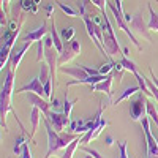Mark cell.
Segmentation results:
<instances>
[{
  "label": "cell",
  "mask_w": 158,
  "mask_h": 158,
  "mask_svg": "<svg viewBox=\"0 0 158 158\" xmlns=\"http://www.w3.org/2000/svg\"><path fill=\"white\" fill-rule=\"evenodd\" d=\"M15 70H8L6 71V76H5V82L2 85V90H0V120H2V130L3 131H8V127H6V115L8 112H13L16 117V122L19 123L22 133L25 135V128L24 125L21 123L19 117L16 114V111L13 109L11 106V98H13V94H15Z\"/></svg>",
  "instance_id": "obj_1"
},
{
  "label": "cell",
  "mask_w": 158,
  "mask_h": 158,
  "mask_svg": "<svg viewBox=\"0 0 158 158\" xmlns=\"http://www.w3.org/2000/svg\"><path fill=\"white\" fill-rule=\"evenodd\" d=\"M43 123H44L46 133H48V152H46L44 158H51L52 153H56V152H59L62 149H67L74 139H77L79 136H82V135L67 133V131H63V133H57V131L52 128V125L48 120L46 115H43Z\"/></svg>",
  "instance_id": "obj_2"
},
{
  "label": "cell",
  "mask_w": 158,
  "mask_h": 158,
  "mask_svg": "<svg viewBox=\"0 0 158 158\" xmlns=\"http://www.w3.org/2000/svg\"><path fill=\"white\" fill-rule=\"evenodd\" d=\"M103 40H101V44H103V49L106 52V57L109 62H114L112 60V56L115 54H122V49H120V44L117 41V36L114 33V29H112V24L109 22V18L106 13H103Z\"/></svg>",
  "instance_id": "obj_3"
},
{
  "label": "cell",
  "mask_w": 158,
  "mask_h": 158,
  "mask_svg": "<svg viewBox=\"0 0 158 158\" xmlns=\"http://www.w3.org/2000/svg\"><path fill=\"white\" fill-rule=\"evenodd\" d=\"M18 36H19V30L18 32L6 30L5 33H2L3 44H2V49H0V70L2 71H3V68H6L8 62L11 60L13 46H15V43L18 41Z\"/></svg>",
  "instance_id": "obj_4"
},
{
  "label": "cell",
  "mask_w": 158,
  "mask_h": 158,
  "mask_svg": "<svg viewBox=\"0 0 158 158\" xmlns=\"http://www.w3.org/2000/svg\"><path fill=\"white\" fill-rule=\"evenodd\" d=\"M109 5V10H111V13H112V16H114V19H115V22H117V27L118 29H122L128 36H130V40H131V43H133L139 51H142V48H141V44H139V41L136 40V36H135V33H133V30H131V27H130V24H127V21H125V18H123V10H120V8H117V5L114 3V0H111V2L108 3Z\"/></svg>",
  "instance_id": "obj_5"
},
{
  "label": "cell",
  "mask_w": 158,
  "mask_h": 158,
  "mask_svg": "<svg viewBox=\"0 0 158 158\" xmlns=\"http://www.w3.org/2000/svg\"><path fill=\"white\" fill-rule=\"evenodd\" d=\"M79 54H81V43H79V40H71L70 43H65L63 51L59 56V68L67 65L70 60H73Z\"/></svg>",
  "instance_id": "obj_6"
},
{
  "label": "cell",
  "mask_w": 158,
  "mask_h": 158,
  "mask_svg": "<svg viewBox=\"0 0 158 158\" xmlns=\"http://www.w3.org/2000/svg\"><path fill=\"white\" fill-rule=\"evenodd\" d=\"M131 118L135 122H141L144 117L147 115V98L144 94H138L136 100L131 101V108H130Z\"/></svg>",
  "instance_id": "obj_7"
},
{
  "label": "cell",
  "mask_w": 158,
  "mask_h": 158,
  "mask_svg": "<svg viewBox=\"0 0 158 158\" xmlns=\"http://www.w3.org/2000/svg\"><path fill=\"white\" fill-rule=\"evenodd\" d=\"M141 125L144 128V136H146V141H147V156L158 158V141H156V138L152 135V131H150L149 118L144 117L141 120Z\"/></svg>",
  "instance_id": "obj_8"
},
{
  "label": "cell",
  "mask_w": 158,
  "mask_h": 158,
  "mask_svg": "<svg viewBox=\"0 0 158 158\" xmlns=\"http://www.w3.org/2000/svg\"><path fill=\"white\" fill-rule=\"evenodd\" d=\"M48 120L51 122L52 128H54L57 133H63L65 130H67V127L71 123L70 122V117H67L63 112H56V111H51L48 115Z\"/></svg>",
  "instance_id": "obj_9"
},
{
  "label": "cell",
  "mask_w": 158,
  "mask_h": 158,
  "mask_svg": "<svg viewBox=\"0 0 158 158\" xmlns=\"http://www.w3.org/2000/svg\"><path fill=\"white\" fill-rule=\"evenodd\" d=\"M48 32H49L48 24L43 22L38 29H35V30H32V32H29V33L22 35L21 40H22L24 43H38V41H41V40H44V38L48 36Z\"/></svg>",
  "instance_id": "obj_10"
},
{
  "label": "cell",
  "mask_w": 158,
  "mask_h": 158,
  "mask_svg": "<svg viewBox=\"0 0 158 158\" xmlns=\"http://www.w3.org/2000/svg\"><path fill=\"white\" fill-rule=\"evenodd\" d=\"M82 21H84V24H85V29H87V33H89V36L92 38V41H94L95 44H97V48L100 49V52L103 56H106V52H104V49H103V46H101V43H100V40H98V36H97V24L94 22V19H92L90 16H87V15H84L82 16Z\"/></svg>",
  "instance_id": "obj_11"
},
{
  "label": "cell",
  "mask_w": 158,
  "mask_h": 158,
  "mask_svg": "<svg viewBox=\"0 0 158 158\" xmlns=\"http://www.w3.org/2000/svg\"><path fill=\"white\" fill-rule=\"evenodd\" d=\"M27 100L30 101V104L32 106H35V108H38L40 111H41L44 115H48L49 112H51V103L49 101H46L43 97H40V95H36V94H33V92H27Z\"/></svg>",
  "instance_id": "obj_12"
},
{
  "label": "cell",
  "mask_w": 158,
  "mask_h": 158,
  "mask_svg": "<svg viewBox=\"0 0 158 158\" xmlns=\"http://www.w3.org/2000/svg\"><path fill=\"white\" fill-rule=\"evenodd\" d=\"M24 92H33V94H36L40 97H44V85H43L41 81H40V77H33L30 82H27L21 89H18L16 94H24Z\"/></svg>",
  "instance_id": "obj_13"
},
{
  "label": "cell",
  "mask_w": 158,
  "mask_h": 158,
  "mask_svg": "<svg viewBox=\"0 0 158 158\" xmlns=\"http://www.w3.org/2000/svg\"><path fill=\"white\" fill-rule=\"evenodd\" d=\"M130 27L133 29V30H136L139 35H142L144 38L147 40V41H150V35H149V25H147L146 22H144L142 16H139V15L133 16V21L130 22Z\"/></svg>",
  "instance_id": "obj_14"
},
{
  "label": "cell",
  "mask_w": 158,
  "mask_h": 158,
  "mask_svg": "<svg viewBox=\"0 0 158 158\" xmlns=\"http://www.w3.org/2000/svg\"><path fill=\"white\" fill-rule=\"evenodd\" d=\"M112 82H114V74H108V77L104 81H101L95 85H90V90L92 92H103V94H106L112 100Z\"/></svg>",
  "instance_id": "obj_15"
},
{
  "label": "cell",
  "mask_w": 158,
  "mask_h": 158,
  "mask_svg": "<svg viewBox=\"0 0 158 158\" xmlns=\"http://www.w3.org/2000/svg\"><path fill=\"white\" fill-rule=\"evenodd\" d=\"M59 70L62 73H65V74L73 76L74 79H85L89 76V73L84 70L82 65H74V67H60Z\"/></svg>",
  "instance_id": "obj_16"
},
{
  "label": "cell",
  "mask_w": 158,
  "mask_h": 158,
  "mask_svg": "<svg viewBox=\"0 0 158 158\" xmlns=\"http://www.w3.org/2000/svg\"><path fill=\"white\" fill-rule=\"evenodd\" d=\"M43 112L40 111L38 108H35V106H32V111H30V122H32V133H30V136H29V141L30 139H33V136H35V133L38 131V127H40V122L43 120Z\"/></svg>",
  "instance_id": "obj_17"
},
{
  "label": "cell",
  "mask_w": 158,
  "mask_h": 158,
  "mask_svg": "<svg viewBox=\"0 0 158 158\" xmlns=\"http://www.w3.org/2000/svg\"><path fill=\"white\" fill-rule=\"evenodd\" d=\"M30 46H32V43H24V46L16 52V54H11V60H10V63H11V70H15V71H16V70L19 68V63H21V60L24 59L25 52L30 49Z\"/></svg>",
  "instance_id": "obj_18"
},
{
  "label": "cell",
  "mask_w": 158,
  "mask_h": 158,
  "mask_svg": "<svg viewBox=\"0 0 158 158\" xmlns=\"http://www.w3.org/2000/svg\"><path fill=\"white\" fill-rule=\"evenodd\" d=\"M49 35L52 38V41H54V46L59 52L63 51V41H62V38H60V33L57 32V27H56V19L54 18H51V29H49Z\"/></svg>",
  "instance_id": "obj_19"
},
{
  "label": "cell",
  "mask_w": 158,
  "mask_h": 158,
  "mask_svg": "<svg viewBox=\"0 0 158 158\" xmlns=\"http://www.w3.org/2000/svg\"><path fill=\"white\" fill-rule=\"evenodd\" d=\"M139 92H141V87H139V85H130V87H127V89L122 92V94H120V97H118V98L112 100V104H115V106H117L118 103H122V101L128 100L130 97H133L135 94H139Z\"/></svg>",
  "instance_id": "obj_20"
},
{
  "label": "cell",
  "mask_w": 158,
  "mask_h": 158,
  "mask_svg": "<svg viewBox=\"0 0 158 158\" xmlns=\"http://www.w3.org/2000/svg\"><path fill=\"white\" fill-rule=\"evenodd\" d=\"M81 139H82V136H79L77 139H74L70 146L67 147V149H63V152H62V155H59V156H56V158H73V153H74V150L81 146Z\"/></svg>",
  "instance_id": "obj_21"
},
{
  "label": "cell",
  "mask_w": 158,
  "mask_h": 158,
  "mask_svg": "<svg viewBox=\"0 0 158 158\" xmlns=\"http://www.w3.org/2000/svg\"><path fill=\"white\" fill-rule=\"evenodd\" d=\"M149 13H150V19L147 22L149 25V30L152 32H158V13H155V10L149 5Z\"/></svg>",
  "instance_id": "obj_22"
},
{
  "label": "cell",
  "mask_w": 158,
  "mask_h": 158,
  "mask_svg": "<svg viewBox=\"0 0 158 158\" xmlns=\"http://www.w3.org/2000/svg\"><path fill=\"white\" fill-rule=\"evenodd\" d=\"M56 3L59 5V8H60L68 18H77V16H81V13H79L77 10H74L73 6H70V5H67V3H62V2H56Z\"/></svg>",
  "instance_id": "obj_23"
},
{
  "label": "cell",
  "mask_w": 158,
  "mask_h": 158,
  "mask_svg": "<svg viewBox=\"0 0 158 158\" xmlns=\"http://www.w3.org/2000/svg\"><path fill=\"white\" fill-rule=\"evenodd\" d=\"M74 33H76V29H74V27H65V29H62L60 38H62L63 44H65V43H70L71 40H74Z\"/></svg>",
  "instance_id": "obj_24"
},
{
  "label": "cell",
  "mask_w": 158,
  "mask_h": 158,
  "mask_svg": "<svg viewBox=\"0 0 158 158\" xmlns=\"http://www.w3.org/2000/svg\"><path fill=\"white\" fill-rule=\"evenodd\" d=\"M19 6L22 11H29V13H36L38 10V5L35 3V0H21Z\"/></svg>",
  "instance_id": "obj_25"
},
{
  "label": "cell",
  "mask_w": 158,
  "mask_h": 158,
  "mask_svg": "<svg viewBox=\"0 0 158 158\" xmlns=\"http://www.w3.org/2000/svg\"><path fill=\"white\" fill-rule=\"evenodd\" d=\"M40 81L43 82V85L48 82V81H51L52 79V76H51V70H49V65H44V63H41V70H40Z\"/></svg>",
  "instance_id": "obj_26"
},
{
  "label": "cell",
  "mask_w": 158,
  "mask_h": 158,
  "mask_svg": "<svg viewBox=\"0 0 158 158\" xmlns=\"http://www.w3.org/2000/svg\"><path fill=\"white\" fill-rule=\"evenodd\" d=\"M147 115L150 117V120H153L155 125L158 127V111L155 108V104L152 101H149V100H147Z\"/></svg>",
  "instance_id": "obj_27"
},
{
  "label": "cell",
  "mask_w": 158,
  "mask_h": 158,
  "mask_svg": "<svg viewBox=\"0 0 158 158\" xmlns=\"http://www.w3.org/2000/svg\"><path fill=\"white\" fill-rule=\"evenodd\" d=\"M76 101H77V100L70 101V100H68V94L65 95V101H63V114L67 115V117H70V115H71V111H73V106L76 104Z\"/></svg>",
  "instance_id": "obj_28"
},
{
  "label": "cell",
  "mask_w": 158,
  "mask_h": 158,
  "mask_svg": "<svg viewBox=\"0 0 158 158\" xmlns=\"http://www.w3.org/2000/svg\"><path fill=\"white\" fill-rule=\"evenodd\" d=\"M25 135L22 133L19 138H16V141H15V149H13V150H15V153L16 155H21L22 153V147H24V144H25V138H24Z\"/></svg>",
  "instance_id": "obj_29"
},
{
  "label": "cell",
  "mask_w": 158,
  "mask_h": 158,
  "mask_svg": "<svg viewBox=\"0 0 158 158\" xmlns=\"http://www.w3.org/2000/svg\"><path fill=\"white\" fill-rule=\"evenodd\" d=\"M114 65H115V62H106V63H103L101 67L98 68L100 74H103V76H108V74H111V71L114 70Z\"/></svg>",
  "instance_id": "obj_30"
},
{
  "label": "cell",
  "mask_w": 158,
  "mask_h": 158,
  "mask_svg": "<svg viewBox=\"0 0 158 158\" xmlns=\"http://www.w3.org/2000/svg\"><path fill=\"white\" fill-rule=\"evenodd\" d=\"M79 147H81V150L84 152V153H87V155H92V156H94V158H104L103 155H100L95 149H90V147H84V146H79Z\"/></svg>",
  "instance_id": "obj_31"
},
{
  "label": "cell",
  "mask_w": 158,
  "mask_h": 158,
  "mask_svg": "<svg viewBox=\"0 0 158 158\" xmlns=\"http://www.w3.org/2000/svg\"><path fill=\"white\" fill-rule=\"evenodd\" d=\"M146 82H147V87L150 89V92H152V95H153V98L156 100V103H158V87L152 82V79H146Z\"/></svg>",
  "instance_id": "obj_32"
},
{
  "label": "cell",
  "mask_w": 158,
  "mask_h": 158,
  "mask_svg": "<svg viewBox=\"0 0 158 158\" xmlns=\"http://www.w3.org/2000/svg\"><path fill=\"white\" fill-rule=\"evenodd\" d=\"M127 149H128V142L123 141L118 144V152H120V158H130L128 153H127Z\"/></svg>",
  "instance_id": "obj_33"
},
{
  "label": "cell",
  "mask_w": 158,
  "mask_h": 158,
  "mask_svg": "<svg viewBox=\"0 0 158 158\" xmlns=\"http://www.w3.org/2000/svg\"><path fill=\"white\" fill-rule=\"evenodd\" d=\"M21 158H33L32 156V150H30V146L27 142L24 144V147H22V153H21Z\"/></svg>",
  "instance_id": "obj_34"
},
{
  "label": "cell",
  "mask_w": 158,
  "mask_h": 158,
  "mask_svg": "<svg viewBox=\"0 0 158 158\" xmlns=\"http://www.w3.org/2000/svg\"><path fill=\"white\" fill-rule=\"evenodd\" d=\"M56 3V2H54ZM54 3H49L48 6H46V15H48V18H52V11H54Z\"/></svg>",
  "instance_id": "obj_35"
},
{
  "label": "cell",
  "mask_w": 158,
  "mask_h": 158,
  "mask_svg": "<svg viewBox=\"0 0 158 158\" xmlns=\"http://www.w3.org/2000/svg\"><path fill=\"white\" fill-rule=\"evenodd\" d=\"M49 103H51V106H52V108H54V109L60 106V101H59L57 98H54V97H52V98H51V101H49Z\"/></svg>",
  "instance_id": "obj_36"
},
{
  "label": "cell",
  "mask_w": 158,
  "mask_h": 158,
  "mask_svg": "<svg viewBox=\"0 0 158 158\" xmlns=\"http://www.w3.org/2000/svg\"><path fill=\"white\" fill-rule=\"evenodd\" d=\"M11 0H2V11L3 13H8V5H10Z\"/></svg>",
  "instance_id": "obj_37"
},
{
  "label": "cell",
  "mask_w": 158,
  "mask_h": 158,
  "mask_svg": "<svg viewBox=\"0 0 158 158\" xmlns=\"http://www.w3.org/2000/svg\"><path fill=\"white\" fill-rule=\"evenodd\" d=\"M149 71H150V76H152V82H153V84H155V85H156V87H158V77H156V76H155V73H153V71H152V68H150V70H149Z\"/></svg>",
  "instance_id": "obj_38"
},
{
  "label": "cell",
  "mask_w": 158,
  "mask_h": 158,
  "mask_svg": "<svg viewBox=\"0 0 158 158\" xmlns=\"http://www.w3.org/2000/svg\"><path fill=\"white\" fill-rule=\"evenodd\" d=\"M114 144V139L111 136H106V146H112Z\"/></svg>",
  "instance_id": "obj_39"
},
{
  "label": "cell",
  "mask_w": 158,
  "mask_h": 158,
  "mask_svg": "<svg viewBox=\"0 0 158 158\" xmlns=\"http://www.w3.org/2000/svg\"><path fill=\"white\" fill-rule=\"evenodd\" d=\"M85 158H94V156H92V155H87V156H85Z\"/></svg>",
  "instance_id": "obj_40"
},
{
  "label": "cell",
  "mask_w": 158,
  "mask_h": 158,
  "mask_svg": "<svg viewBox=\"0 0 158 158\" xmlns=\"http://www.w3.org/2000/svg\"><path fill=\"white\" fill-rule=\"evenodd\" d=\"M155 2H156V3H158V0H155Z\"/></svg>",
  "instance_id": "obj_41"
}]
</instances>
